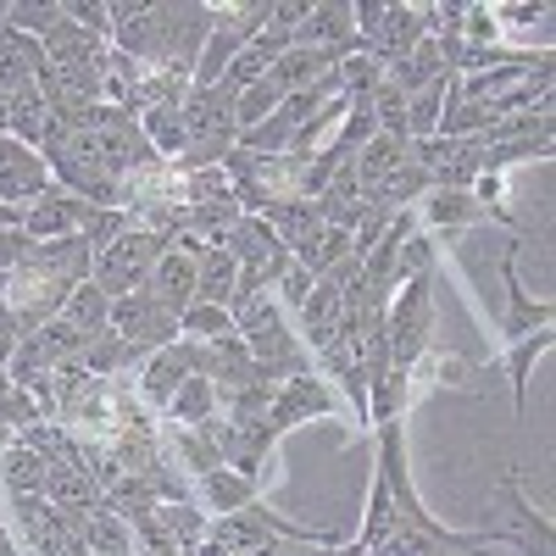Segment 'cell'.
Segmentation results:
<instances>
[{
  "label": "cell",
  "instance_id": "16",
  "mask_svg": "<svg viewBox=\"0 0 556 556\" xmlns=\"http://www.w3.org/2000/svg\"><path fill=\"white\" fill-rule=\"evenodd\" d=\"M146 290L173 312V317H184V306H190L195 301V262L190 256H184V251H162V262L151 267V278H146Z\"/></svg>",
  "mask_w": 556,
  "mask_h": 556
},
{
  "label": "cell",
  "instance_id": "12",
  "mask_svg": "<svg viewBox=\"0 0 556 556\" xmlns=\"http://www.w3.org/2000/svg\"><path fill=\"white\" fill-rule=\"evenodd\" d=\"M417 212H424V223H429L424 235H445V240H456V235H468V228L490 223L484 206L468 190H429L424 201H417Z\"/></svg>",
  "mask_w": 556,
  "mask_h": 556
},
{
  "label": "cell",
  "instance_id": "19",
  "mask_svg": "<svg viewBox=\"0 0 556 556\" xmlns=\"http://www.w3.org/2000/svg\"><path fill=\"white\" fill-rule=\"evenodd\" d=\"M195 490H201L206 518H228V513H240V506L256 501V479H251V473H235V468H212V473H201Z\"/></svg>",
  "mask_w": 556,
  "mask_h": 556
},
{
  "label": "cell",
  "instance_id": "3",
  "mask_svg": "<svg viewBox=\"0 0 556 556\" xmlns=\"http://www.w3.org/2000/svg\"><path fill=\"white\" fill-rule=\"evenodd\" d=\"M162 251H167V240L156 235V228H146V223H128V228H123V235H117L106 251H96V267H89V285L106 290L112 301H117V295H134V290H146V278H151V267L162 262Z\"/></svg>",
  "mask_w": 556,
  "mask_h": 556
},
{
  "label": "cell",
  "instance_id": "41",
  "mask_svg": "<svg viewBox=\"0 0 556 556\" xmlns=\"http://www.w3.org/2000/svg\"><path fill=\"white\" fill-rule=\"evenodd\" d=\"M484 556H490V551H484Z\"/></svg>",
  "mask_w": 556,
  "mask_h": 556
},
{
  "label": "cell",
  "instance_id": "15",
  "mask_svg": "<svg viewBox=\"0 0 556 556\" xmlns=\"http://www.w3.org/2000/svg\"><path fill=\"white\" fill-rule=\"evenodd\" d=\"M551 345H556V334H551V329H534V334L513 340V345L501 351V362H495V374L506 379V390H513L518 417H523V406H529V374H534V362H540Z\"/></svg>",
  "mask_w": 556,
  "mask_h": 556
},
{
  "label": "cell",
  "instance_id": "37",
  "mask_svg": "<svg viewBox=\"0 0 556 556\" xmlns=\"http://www.w3.org/2000/svg\"><path fill=\"white\" fill-rule=\"evenodd\" d=\"M7 228H23V206H7V201H0V235H7Z\"/></svg>",
  "mask_w": 556,
  "mask_h": 556
},
{
  "label": "cell",
  "instance_id": "36",
  "mask_svg": "<svg viewBox=\"0 0 556 556\" xmlns=\"http://www.w3.org/2000/svg\"><path fill=\"white\" fill-rule=\"evenodd\" d=\"M0 556H23V545H17V534H12L7 513H0Z\"/></svg>",
  "mask_w": 556,
  "mask_h": 556
},
{
  "label": "cell",
  "instance_id": "26",
  "mask_svg": "<svg viewBox=\"0 0 556 556\" xmlns=\"http://www.w3.org/2000/svg\"><path fill=\"white\" fill-rule=\"evenodd\" d=\"M235 278H240V262L228 256L223 245H212V251L195 262V301L228 306V301H235Z\"/></svg>",
  "mask_w": 556,
  "mask_h": 556
},
{
  "label": "cell",
  "instance_id": "5",
  "mask_svg": "<svg viewBox=\"0 0 556 556\" xmlns=\"http://www.w3.org/2000/svg\"><path fill=\"white\" fill-rule=\"evenodd\" d=\"M334 412H340L334 384L323 379L317 367H306V374H295V379H278V390H273V401H267V429L285 440L290 429L312 424V417H334Z\"/></svg>",
  "mask_w": 556,
  "mask_h": 556
},
{
  "label": "cell",
  "instance_id": "28",
  "mask_svg": "<svg viewBox=\"0 0 556 556\" xmlns=\"http://www.w3.org/2000/svg\"><path fill=\"white\" fill-rule=\"evenodd\" d=\"M0 23L28 34V39H45V34H56L67 23V12H62V0H12V7L0 12Z\"/></svg>",
  "mask_w": 556,
  "mask_h": 556
},
{
  "label": "cell",
  "instance_id": "32",
  "mask_svg": "<svg viewBox=\"0 0 556 556\" xmlns=\"http://www.w3.org/2000/svg\"><path fill=\"white\" fill-rule=\"evenodd\" d=\"M312 285H317V278H312V273H306V267H301V262L290 256V267H285V273H278V278H273V290H278L273 301H278V306H285V312H295V317H301V306H306V295H312Z\"/></svg>",
  "mask_w": 556,
  "mask_h": 556
},
{
  "label": "cell",
  "instance_id": "4",
  "mask_svg": "<svg viewBox=\"0 0 556 556\" xmlns=\"http://www.w3.org/2000/svg\"><path fill=\"white\" fill-rule=\"evenodd\" d=\"M78 518L84 513H62L45 495H7V523H12L23 556H62L78 540Z\"/></svg>",
  "mask_w": 556,
  "mask_h": 556
},
{
  "label": "cell",
  "instance_id": "11",
  "mask_svg": "<svg viewBox=\"0 0 556 556\" xmlns=\"http://www.w3.org/2000/svg\"><path fill=\"white\" fill-rule=\"evenodd\" d=\"M295 45L306 51H329V56H356V23H351V0H312L306 23L295 28Z\"/></svg>",
  "mask_w": 556,
  "mask_h": 556
},
{
  "label": "cell",
  "instance_id": "23",
  "mask_svg": "<svg viewBox=\"0 0 556 556\" xmlns=\"http://www.w3.org/2000/svg\"><path fill=\"white\" fill-rule=\"evenodd\" d=\"M51 123H56V112L45 106V89H39V84L7 96V134H12V139H23V146L39 151V139H45V128H51Z\"/></svg>",
  "mask_w": 556,
  "mask_h": 556
},
{
  "label": "cell",
  "instance_id": "40",
  "mask_svg": "<svg viewBox=\"0 0 556 556\" xmlns=\"http://www.w3.org/2000/svg\"><path fill=\"white\" fill-rule=\"evenodd\" d=\"M0 295H7V278H0Z\"/></svg>",
  "mask_w": 556,
  "mask_h": 556
},
{
  "label": "cell",
  "instance_id": "25",
  "mask_svg": "<svg viewBox=\"0 0 556 556\" xmlns=\"http://www.w3.org/2000/svg\"><path fill=\"white\" fill-rule=\"evenodd\" d=\"M62 317L73 323V329H78L84 340H101V334L112 329V295H106V290H96V285L84 278V285H73V295H67Z\"/></svg>",
  "mask_w": 556,
  "mask_h": 556
},
{
  "label": "cell",
  "instance_id": "29",
  "mask_svg": "<svg viewBox=\"0 0 556 556\" xmlns=\"http://www.w3.org/2000/svg\"><path fill=\"white\" fill-rule=\"evenodd\" d=\"M445 84H451V73L434 78L429 89H417V96L406 101V139H412V146H417V139H434V134H440V117H445Z\"/></svg>",
  "mask_w": 556,
  "mask_h": 556
},
{
  "label": "cell",
  "instance_id": "10",
  "mask_svg": "<svg viewBox=\"0 0 556 556\" xmlns=\"http://www.w3.org/2000/svg\"><path fill=\"white\" fill-rule=\"evenodd\" d=\"M89 201H78L73 190H62V184H51L34 206H23V235L28 240H67V235H84L89 223Z\"/></svg>",
  "mask_w": 556,
  "mask_h": 556
},
{
  "label": "cell",
  "instance_id": "17",
  "mask_svg": "<svg viewBox=\"0 0 556 556\" xmlns=\"http://www.w3.org/2000/svg\"><path fill=\"white\" fill-rule=\"evenodd\" d=\"M78 540L96 551V556H139V545H134V523H128L123 513H112L106 501L96 506V513H84V518H78Z\"/></svg>",
  "mask_w": 556,
  "mask_h": 556
},
{
  "label": "cell",
  "instance_id": "6",
  "mask_svg": "<svg viewBox=\"0 0 556 556\" xmlns=\"http://www.w3.org/2000/svg\"><path fill=\"white\" fill-rule=\"evenodd\" d=\"M112 334H123L139 356H151V351H162V345L178 340V317L151 290H134V295H117L112 301Z\"/></svg>",
  "mask_w": 556,
  "mask_h": 556
},
{
  "label": "cell",
  "instance_id": "18",
  "mask_svg": "<svg viewBox=\"0 0 556 556\" xmlns=\"http://www.w3.org/2000/svg\"><path fill=\"white\" fill-rule=\"evenodd\" d=\"M45 473H51V462L28 440H12L0 451V495H45Z\"/></svg>",
  "mask_w": 556,
  "mask_h": 556
},
{
  "label": "cell",
  "instance_id": "30",
  "mask_svg": "<svg viewBox=\"0 0 556 556\" xmlns=\"http://www.w3.org/2000/svg\"><path fill=\"white\" fill-rule=\"evenodd\" d=\"M223 334H235V317H228V306H206V301H190L178 317V340H223Z\"/></svg>",
  "mask_w": 556,
  "mask_h": 556
},
{
  "label": "cell",
  "instance_id": "33",
  "mask_svg": "<svg viewBox=\"0 0 556 556\" xmlns=\"http://www.w3.org/2000/svg\"><path fill=\"white\" fill-rule=\"evenodd\" d=\"M62 12H67V23H78L112 45V7H101V0H62Z\"/></svg>",
  "mask_w": 556,
  "mask_h": 556
},
{
  "label": "cell",
  "instance_id": "7",
  "mask_svg": "<svg viewBox=\"0 0 556 556\" xmlns=\"http://www.w3.org/2000/svg\"><path fill=\"white\" fill-rule=\"evenodd\" d=\"M51 184H56L51 162H45L34 146H23V139L0 134V201L7 206H34Z\"/></svg>",
  "mask_w": 556,
  "mask_h": 556
},
{
  "label": "cell",
  "instance_id": "38",
  "mask_svg": "<svg viewBox=\"0 0 556 556\" xmlns=\"http://www.w3.org/2000/svg\"><path fill=\"white\" fill-rule=\"evenodd\" d=\"M12 440H17V434H12V429H0V451H7V445H12Z\"/></svg>",
  "mask_w": 556,
  "mask_h": 556
},
{
  "label": "cell",
  "instance_id": "14",
  "mask_svg": "<svg viewBox=\"0 0 556 556\" xmlns=\"http://www.w3.org/2000/svg\"><path fill=\"white\" fill-rule=\"evenodd\" d=\"M217 245H223L228 256H235L240 267H273V256H278V251H290L285 240L273 235V223H267V217H256V212H245V217H240L235 228H228V235H223Z\"/></svg>",
  "mask_w": 556,
  "mask_h": 556
},
{
  "label": "cell",
  "instance_id": "1",
  "mask_svg": "<svg viewBox=\"0 0 556 556\" xmlns=\"http://www.w3.org/2000/svg\"><path fill=\"white\" fill-rule=\"evenodd\" d=\"M440 267L406 278V285L390 295V312H384V334H390V367L406 374V367L434 351V329H440Z\"/></svg>",
  "mask_w": 556,
  "mask_h": 556
},
{
  "label": "cell",
  "instance_id": "20",
  "mask_svg": "<svg viewBox=\"0 0 556 556\" xmlns=\"http://www.w3.org/2000/svg\"><path fill=\"white\" fill-rule=\"evenodd\" d=\"M45 501L62 506V513H96L101 484L89 479L84 468H73V462H51V473H45Z\"/></svg>",
  "mask_w": 556,
  "mask_h": 556
},
{
  "label": "cell",
  "instance_id": "13",
  "mask_svg": "<svg viewBox=\"0 0 556 556\" xmlns=\"http://www.w3.org/2000/svg\"><path fill=\"white\" fill-rule=\"evenodd\" d=\"M45 67H51V62H45V45L0 23V96H17V89L39 84Z\"/></svg>",
  "mask_w": 556,
  "mask_h": 556
},
{
  "label": "cell",
  "instance_id": "34",
  "mask_svg": "<svg viewBox=\"0 0 556 556\" xmlns=\"http://www.w3.org/2000/svg\"><path fill=\"white\" fill-rule=\"evenodd\" d=\"M23 256H28V235H23V228H7V235H0V278L17 273Z\"/></svg>",
  "mask_w": 556,
  "mask_h": 556
},
{
  "label": "cell",
  "instance_id": "31",
  "mask_svg": "<svg viewBox=\"0 0 556 556\" xmlns=\"http://www.w3.org/2000/svg\"><path fill=\"white\" fill-rule=\"evenodd\" d=\"M278 106H285V96L273 89V78H256L251 89H240V96H235V123H240V134L256 128L262 117H273Z\"/></svg>",
  "mask_w": 556,
  "mask_h": 556
},
{
  "label": "cell",
  "instance_id": "9",
  "mask_svg": "<svg viewBox=\"0 0 556 556\" xmlns=\"http://www.w3.org/2000/svg\"><path fill=\"white\" fill-rule=\"evenodd\" d=\"M501 285H506V312H501V323H495L501 345H513V340H523V334H534V329H551V301H534V295L523 290V278H518V245L501 251Z\"/></svg>",
  "mask_w": 556,
  "mask_h": 556
},
{
  "label": "cell",
  "instance_id": "21",
  "mask_svg": "<svg viewBox=\"0 0 556 556\" xmlns=\"http://www.w3.org/2000/svg\"><path fill=\"white\" fill-rule=\"evenodd\" d=\"M290 256H295V262H301V267H306L312 278H323V273H334V267H340L345 256H356V245H351V228L317 223V228H312V235H306V240H301V245H295Z\"/></svg>",
  "mask_w": 556,
  "mask_h": 556
},
{
  "label": "cell",
  "instance_id": "27",
  "mask_svg": "<svg viewBox=\"0 0 556 556\" xmlns=\"http://www.w3.org/2000/svg\"><path fill=\"white\" fill-rule=\"evenodd\" d=\"M406 146H412V139H395V134H374V139H367V146L351 156V173H356V184H362V195L367 190H374V184L406 156Z\"/></svg>",
  "mask_w": 556,
  "mask_h": 556
},
{
  "label": "cell",
  "instance_id": "35",
  "mask_svg": "<svg viewBox=\"0 0 556 556\" xmlns=\"http://www.w3.org/2000/svg\"><path fill=\"white\" fill-rule=\"evenodd\" d=\"M495 12V23H540L551 7H540V0H534V7H529V0H501V7H490Z\"/></svg>",
  "mask_w": 556,
  "mask_h": 556
},
{
  "label": "cell",
  "instance_id": "24",
  "mask_svg": "<svg viewBox=\"0 0 556 556\" xmlns=\"http://www.w3.org/2000/svg\"><path fill=\"white\" fill-rule=\"evenodd\" d=\"M390 529H395V495H390V479H384V468L374 462V484H367V513H362V529H356V545L374 556L384 540H390Z\"/></svg>",
  "mask_w": 556,
  "mask_h": 556
},
{
  "label": "cell",
  "instance_id": "8",
  "mask_svg": "<svg viewBox=\"0 0 556 556\" xmlns=\"http://www.w3.org/2000/svg\"><path fill=\"white\" fill-rule=\"evenodd\" d=\"M195 374V340H173L162 351H151L139 362V406L146 412H167V401L178 395V384Z\"/></svg>",
  "mask_w": 556,
  "mask_h": 556
},
{
  "label": "cell",
  "instance_id": "22",
  "mask_svg": "<svg viewBox=\"0 0 556 556\" xmlns=\"http://www.w3.org/2000/svg\"><path fill=\"white\" fill-rule=\"evenodd\" d=\"M162 417H167L173 429H201V424H212V417H217V384H212L206 374H190V379L178 384V395L167 401Z\"/></svg>",
  "mask_w": 556,
  "mask_h": 556
},
{
  "label": "cell",
  "instance_id": "39",
  "mask_svg": "<svg viewBox=\"0 0 556 556\" xmlns=\"http://www.w3.org/2000/svg\"><path fill=\"white\" fill-rule=\"evenodd\" d=\"M0 134H7V96H0Z\"/></svg>",
  "mask_w": 556,
  "mask_h": 556
},
{
  "label": "cell",
  "instance_id": "2",
  "mask_svg": "<svg viewBox=\"0 0 556 556\" xmlns=\"http://www.w3.org/2000/svg\"><path fill=\"white\" fill-rule=\"evenodd\" d=\"M490 513H495L490 529H501V551H513V556H556V529L529 501L518 468H501V479L490 490Z\"/></svg>",
  "mask_w": 556,
  "mask_h": 556
}]
</instances>
